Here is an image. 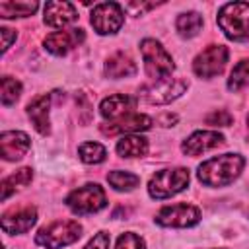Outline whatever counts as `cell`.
<instances>
[{"label": "cell", "instance_id": "cell-1", "mask_svg": "<svg viewBox=\"0 0 249 249\" xmlns=\"http://www.w3.org/2000/svg\"><path fill=\"white\" fill-rule=\"evenodd\" d=\"M245 160L239 154H222L218 158H210L198 165V181L206 187H226L233 183L243 171Z\"/></svg>", "mask_w": 249, "mask_h": 249}, {"label": "cell", "instance_id": "cell-2", "mask_svg": "<svg viewBox=\"0 0 249 249\" xmlns=\"http://www.w3.org/2000/svg\"><path fill=\"white\" fill-rule=\"evenodd\" d=\"M218 25L231 41H249V2H230L218 12Z\"/></svg>", "mask_w": 249, "mask_h": 249}, {"label": "cell", "instance_id": "cell-3", "mask_svg": "<svg viewBox=\"0 0 249 249\" xmlns=\"http://www.w3.org/2000/svg\"><path fill=\"white\" fill-rule=\"evenodd\" d=\"M140 53H142V58H144L146 74H148V78H152V82L167 80L171 76V72L175 70L171 54L161 47L160 41L144 39L140 43Z\"/></svg>", "mask_w": 249, "mask_h": 249}, {"label": "cell", "instance_id": "cell-4", "mask_svg": "<svg viewBox=\"0 0 249 249\" xmlns=\"http://www.w3.org/2000/svg\"><path fill=\"white\" fill-rule=\"evenodd\" d=\"M80 235H82V226L76 220H56L37 231L35 243L45 249H60L78 241Z\"/></svg>", "mask_w": 249, "mask_h": 249}, {"label": "cell", "instance_id": "cell-5", "mask_svg": "<svg viewBox=\"0 0 249 249\" xmlns=\"http://www.w3.org/2000/svg\"><path fill=\"white\" fill-rule=\"evenodd\" d=\"M187 185H189V169H185V167L161 169L150 179L148 193L152 198L163 200V198H169V196L181 193Z\"/></svg>", "mask_w": 249, "mask_h": 249}, {"label": "cell", "instance_id": "cell-6", "mask_svg": "<svg viewBox=\"0 0 249 249\" xmlns=\"http://www.w3.org/2000/svg\"><path fill=\"white\" fill-rule=\"evenodd\" d=\"M66 206L74 214H93L107 206V196L97 183H86L66 196Z\"/></svg>", "mask_w": 249, "mask_h": 249}, {"label": "cell", "instance_id": "cell-7", "mask_svg": "<svg viewBox=\"0 0 249 249\" xmlns=\"http://www.w3.org/2000/svg\"><path fill=\"white\" fill-rule=\"evenodd\" d=\"M228 47L224 45H208L204 51H200L195 60H193V72L198 76V78H204V80H210L218 74H222V70L226 68V62H228Z\"/></svg>", "mask_w": 249, "mask_h": 249}, {"label": "cell", "instance_id": "cell-8", "mask_svg": "<svg viewBox=\"0 0 249 249\" xmlns=\"http://www.w3.org/2000/svg\"><path fill=\"white\" fill-rule=\"evenodd\" d=\"M156 224L163 228H191L200 222V210L193 204H169L156 214Z\"/></svg>", "mask_w": 249, "mask_h": 249}, {"label": "cell", "instance_id": "cell-9", "mask_svg": "<svg viewBox=\"0 0 249 249\" xmlns=\"http://www.w3.org/2000/svg\"><path fill=\"white\" fill-rule=\"evenodd\" d=\"M124 23V12L117 2H101L91 12V25L99 35H113Z\"/></svg>", "mask_w": 249, "mask_h": 249}, {"label": "cell", "instance_id": "cell-10", "mask_svg": "<svg viewBox=\"0 0 249 249\" xmlns=\"http://www.w3.org/2000/svg\"><path fill=\"white\" fill-rule=\"evenodd\" d=\"M187 86L189 84L185 80L167 78V80H160V82H152L150 86H144L140 93L152 105H165V103H171L173 99H177L179 95H183Z\"/></svg>", "mask_w": 249, "mask_h": 249}, {"label": "cell", "instance_id": "cell-11", "mask_svg": "<svg viewBox=\"0 0 249 249\" xmlns=\"http://www.w3.org/2000/svg\"><path fill=\"white\" fill-rule=\"evenodd\" d=\"M37 222V210L35 206H21V208H12L8 212H4L2 216V230L10 235H18V233H25L29 231Z\"/></svg>", "mask_w": 249, "mask_h": 249}, {"label": "cell", "instance_id": "cell-12", "mask_svg": "<svg viewBox=\"0 0 249 249\" xmlns=\"http://www.w3.org/2000/svg\"><path fill=\"white\" fill-rule=\"evenodd\" d=\"M31 148V140L21 130H6L0 134V156L6 161L21 160Z\"/></svg>", "mask_w": 249, "mask_h": 249}, {"label": "cell", "instance_id": "cell-13", "mask_svg": "<svg viewBox=\"0 0 249 249\" xmlns=\"http://www.w3.org/2000/svg\"><path fill=\"white\" fill-rule=\"evenodd\" d=\"M224 144V136L216 130H196L187 140H183L181 150L187 156H200L208 150H214Z\"/></svg>", "mask_w": 249, "mask_h": 249}, {"label": "cell", "instance_id": "cell-14", "mask_svg": "<svg viewBox=\"0 0 249 249\" xmlns=\"http://www.w3.org/2000/svg\"><path fill=\"white\" fill-rule=\"evenodd\" d=\"M134 107H136V97H132L128 93H115L101 101L99 113L103 119H107L111 123V121H119L126 115H130L134 111Z\"/></svg>", "mask_w": 249, "mask_h": 249}, {"label": "cell", "instance_id": "cell-15", "mask_svg": "<svg viewBox=\"0 0 249 249\" xmlns=\"http://www.w3.org/2000/svg\"><path fill=\"white\" fill-rule=\"evenodd\" d=\"M84 41V29H68V31H54L45 37L43 45L51 54L62 56L76 45Z\"/></svg>", "mask_w": 249, "mask_h": 249}, {"label": "cell", "instance_id": "cell-16", "mask_svg": "<svg viewBox=\"0 0 249 249\" xmlns=\"http://www.w3.org/2000/svg\"><path fill=\"white\" fill-rule=\"evenodd\" d=\"M152 126V119L148 115H140V113H130L119 121H111L109 124H101V132L103 134H121V132H140V130H148Z\"/></svg>", "mask_w": 249, "mask_h": 249}, {"label": "cell", "instance_id": "cell-17", "mask_svg": "<svg viewBox=\"0 0 249 249\" xmlns=\"http://www.w3.org/2000/svg\"><path fill=\"white\" fill-rule=\"evenodd\" d=\"M45 23L49 27H66L70 23H74L78 19L76 8L70 2H47L45 6V16H43Z\"/></svg>", "mask_w": 249, "mask_h": 249}, {"label": "cell", "instance_id": "cell-18", "mask_svg": "<svg viewBox=\"0 0 249 249\" xmlns=\"http://www.w3.org/2000/svg\"><path fill=\"white\" fill-rule=\"evenodd\" d=\"M49 109H51V93L37 95L27 105V117L31 119L35 130L43 136L51 132V121H49Z\"/></svg>", "mask_w": 249, "mask_h": 249}, {"label": "cell", "instance_id": "cell-19", "mask_svg": "<svg viewBox=\"0 0 249 249\" xmlns=\"http://www.w3.org/2000/svg\"><path fill=\"white\" fill-rule=\"evenodd\" d=\"M134 74H136V64L124 53H115L105 62V76L111 80H121V78H128Z\"/></svg>", "mask_w": 249, "mask_h": 249}, {"label": "cell", "instance_id": "cell-20", "mask_svg": "<svg viewBox=\"0 0 249 249\" xmlns=\"http://www.w3.org/2000/svg\"><path fill=\"white\" fill-rule=\"evenodd\" d=\"M33 179V169L31 167H21L16 173L8 175L2 179V200H8L10 195H14L16 191H21L23 187H27Z\"/></svg>", "mask_w": 249, "mask_h": 249}, {"label": "cell", "instance_id": "cell-21", "mask_svg": "<svg viewBox=\"0 0 249 249\" xmlns=\"http://www.w3.org/2000/svg\"><path fill=\"white\" fill-rule=\"evenodd\" d=\"M148 152V140L144 136H136V134H124L119 142H117V154L121 158H140Z\"/></svg>", "mask_w": 249, "mask_h": 249}, {"label": "cell", "instance_id": "cell-22", "mask_svg": "<svg viewBox=\"0 0 249 249\" xmlns=\"http://www.w3.org/2000/svg\"><path fill=\"white\" fill-rule=\"evenodd\" d=\"M175 27H177L181 37L191 39V37L198 35V31L202 29V16L196 14V12H185V14H181L177 18Z\"/></svg>", "mask_w": 249, "mask_h": 249}, {"label": "cell", "instance_id": "cell-23", "mask_svg": "<svg viewBox=\"0 0 249 249\" xmlns=\"http://www.w3.org/2000/svg\"><path fill=\"white\" fill-rule=\"evenodd\" d=\"M37 2H0V18H27L37 12Z\"/></svg>", "mask_w": 249, "mask_h": 249}, {"label": "cell", "instance_id": "cell-24", "mask_svg": "<svg viewBox=\"0 0 249 249\" xmlns=\"http://www.w3.org/2000/svg\"><path fill=\"white\" fill-rule=\"evenodd\" d=\"M107 181H109V185H111L115 191L128 193V191H132V189L138 187L140 177L134 175V173H130V171H121V169H117V171H111V173L107 175Z\"/></svg>", "mask_w": 249, "mask_h": 249}, {"label": "cell", "instance_id": "cell-25", "mask_svg": "<svg viewBox=\"0 0 249 249\" xmlns=\"http://www.w3.org/2000/svg\"><path fill=\"white\" fill-rule=\"evenodd\" d=\"M247 86H249V58H243L233 66V70L228 78V89L239 91Z\"/></svg>", "mask_w": 249, "mask_h": 249}, {"label": "cell", "instance_id": "cell-26", "mask_svg": "<svg viewBox=\"0 0 249 249\" xmlns=\"http://www.w3.org/2000/svg\"><path fill=\"white\" fill-rule=\"evenodd\" d=\"M78 156L84 163H101L107 158V150L99 142H84L78 148Z\"/></svg>", "mask_w": 249, "mask_h": 249}, {"label": "cell", "instance_id": "cell-27", "mask_svg": "<svg viewBox=\"0 0 249 249\" xmlns=\"http://www.w3.org/2000/svg\"><path fill=\"white\" fill-rule=\"evenodd\" d=\"M19 93H21V84L12 78V76H4L0 80V99H2V105H14L18 99H19Z\"/></svg>", "mask_w": 249, "mask_h": 249}, {"label": "cell", "instance_id": "cell-28", "mask_svg": "<svg viewBox=\"0 0 249 249\" xmlns=\"http://www.w3.org/2000/svg\"><path fill=\"white\" fill-rule=\"evenodd\" d=\"M115 249H146V245H144V239L140 235H136L132 231H124L119 235Z\"/></svg>", "mask_w": 249, "mask_h": 249}, {"label": "cell", "instance_id": "cell-29", "mask_svg": "<svg viewBox=\"0 0 249 249\" xmlns=\"http://www.w3.org/2000/svg\"><path fill=\"white\" fill-rule=\"evenodd\" d=\"M204 121H206V124H210V126H230V124L233 123V117H231V113L226 111V109H216V111L208 113V115L204 117Z\"/></svg>", "mask_w": 249, "mask_h": 249}, {"label": "cell", "instance_id": "cell-30", "mask_svg": "<svg viewBox=\"0 0 249 249\" xmlns=\"http://www.w3.org/2000/svg\"><path fill=\"white\" fill-rule=\"evenodd\" d=\"M109 233L107 231H99V233H95L91 239H89V243L84 247V249H109Z\"/></svg>", "mask_w": 249, "mask_h": 249}, {"label": "cell", "instance_id": "cell-31", "mask_svg": "<svg viewBox=\"0 0 249 249\" xmlns=\"http://www.w3.org/2000/svg\"><path fill=\"white\" fill-rule=\"evenodd\" d=\"M0 35H2V53H6L12 45V41L16 39V31L8 29V27H0Z\"/></svg>", "mask_w": 249, "mask_h": 249}, {"label": "cell", "instance_id": "cell-32", "mask_svg": "<svg viewBox=\"0 0 249 249\" xmlns=\"http://www.w3.org/2000/svg\"><path fill=\"white\" fill-rule=\"evenodd\" d=\"M158 4H154V2H150V4H138V2H128L126 4V8L128 10H134V14L136 16H140L144 10H152V8H156Z\"/></svg>", "mask_w": 249, "mask_h": 249}, {"label": "cell", "instance_id": "cell-33", "mask_svg": "<svg viewBox=\"0 0 249 249\" xmlns=\"http://www.w3.org/2000/svg\"><path fill=\"white\" fill-rule=\"evenodd\" d=\"M158 123H160L161 126H173V124L177 123V115H171V113H161V115L158 117Z\"/></svg>", "mask_w": 249, "mask_h": 249}, {"label": "cell", "instance_id": "cell-34", "mask_svg": "<svg viewBox=\"0 0 249 249\" xmlns=\"http://www.w3.org/2000/svg\"><path fill=\"white\" fill-rule=\"evenodd\" d=\"M247 130H249V115H247Z\"/></svg>", "mask_w": 249, "mask_h": 249}]
</instances>
